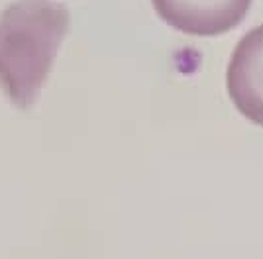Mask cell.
<instances>
[{
  "label": "cell",
  "mask_w": 263,
  "mask_h": 259,
  "mask_svg": "<svg viewBox=\"0 0 263 259\" xmlns=\"http://www.w3.org/2000/svg\"><path fill=\"white\" fill-rule=\"evenodd\" d=\"M69 10L53 0H16L0 14V86L20 110L35 102L63 38Z\"/></svg>",
  "instance_id": "1"
},
{
  "label": "cell",
  "mask_w": 263,
  "mask_h": 259,
  "mask_svg": "<svg viewBox=\"0 0 263 259\" xmlns=\"http://www.w3.org/2000/svg\"><path fill=\"white\" fill-rule=\"evenodd\" d=\"M226 86L241 116L263 128V24L236 45L226 71Z\"/></svg>",
  "instance_id": "2"
},
{
  "label": "cell",
  "mask_w": 263,
  "mask_h": 259,
  "mask_svg": "<svg viewBox=\"0 0 263 259\" xmlns=\"http://www.w3.org/2000/svg\"><path fill=\"white\" fill-rule=\"evenodd\" d=\"M169 26L193 35H218L236 28L252 0H152Z\"/></svg>",
  "instance_id": "3"
}]
</instances>
